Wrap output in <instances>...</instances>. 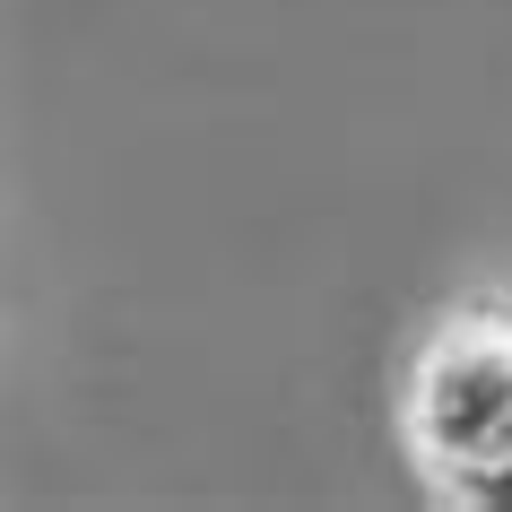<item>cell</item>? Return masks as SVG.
<instances>
[{
	"label": "cell",
	"instance_id": "1",
	"mask_svg": "<svg viewBox=\"0 0 512 512\" xmlns=\"http://www.w3.org/2000/svg\"><path fill=\"white\" fill-rule=\"evenodd\" d=\"M400 452L434 504L512 512V296H469L417 339Z\"/></svg>",
	"mask_w": 512,
	"mask_h": 512
}]
</instances>
